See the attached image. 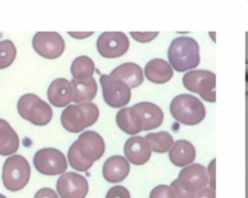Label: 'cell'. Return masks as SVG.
<instances>
[{
  "mask_svg": "<svg viewBox=\"0 0 248 198\" xmlns=\"http://www.w3.org/2000/svg\"><path fill=\"white\" fill-rule=\"evenodd\" d=\"M124 154L129 162L135 165H142L149 160L151 148L145 138L132 136L125 142Z\"/></svg>",
  "mask_w": 248,
  "mask_h": 198,
  "instance_id": "5bb4252c",
  "label": "cell"
},
{
  "mask_svg": "<svg viewBox=\"0 0 248 198\" xmlns=\"http://www.w3.org/2000/svg\"><path fill=\"white\" fill-rule=\"evenodd\" d=\"M246 91L248 92V63L246 64Z\"/></svg>",
  "mask_w": 248,
  "mask_h": 198,
  "instance_id": "836d02e7",
  "label": "cell"
},
{
  "mask_svg": "<svg viewBox=\"0 0 248 198\" xmlns=\"http://www.w3.org/2000/svg\"><path fill=\"white\" fill-rule=\"evenodd\" d=\"M97 50L105 58H117L125 54L129 49L128 37L119 31L102 33L96 43Z\"/></svg>",
  "mask_w": 248,
  "mask_h": 198,
  "instance_id": "7c38bea8",
  "label": "cell"
},
{
  "mask_svg": "<svg viewBox=\"0 0 248 198\" xmlns=\"http://www.w3.org/2000/svg\"><path fill=\"white\" fill-rule=\"evenodd\" d=\"M207 175L210 186L215 189V159H212V161L209 163L207 168Z\"/></svg>",
  "mask_w": 248,
  "mask_h": 198,
  "instance_id": "1f68e13d",
  "label": "cell"
},
{
  "mask_svg": "<svg viewBox=\"0 0 248 198\" xmlns=\"http://www.w3.org/2000/svg\"><path fill=\"white\" fill-rule=\"evenodd\" d=\"M196 149L194 146L186 140L176 141L169 151V157L172 164L178 167H183L195 159Z\"/></svg>",
  "mask_w": 248,
  "mask_h": 198,
  "instance_id": "ffe728a7",
  "label": "cell"
},
{
  "mask_svg": "<svg viewBox=\"0 0 248 198\" xmlns=\"http://www.w3.org/2000/svg\"><path fill=\"white\" fill-rule=\"evenodd\" d=\"M103 98L107 105L112 108L126 106L131 99V88L122 81L111 78L109 75H101Z\"/></svg>",
  "mask_w": 248,
  "mask_h": 198,
  "instance_id": "30bf717a",
  "label": "cell"
},
{
  "mask_svg": "<svg viewBox=\"0 0 248 198\" xmlns=\"http://www.w3.org/2000/svg\"><path fill=\"white\" fill-rule=\"evenodd\" d=\"M19 139L10 123L0 118V154L11 155L17 151Z\"/></svg>",
  "mask_w": 248,
  "mask_h": 198,
  "instance_id": "603a6c76",
  "label": "cell"
},
{
  "mask_svg": "<svg viewBox=\"0 0 248 198\" xmlns=\"http://www.w3.org/2000/svg\"><path fill=\"white\" fill-rule=\"evenodd\" d=\"M144 74L147 80L154 83H165L171 79L173 72L171 66L166 60L154 58L146 63Z\"/></svg>",
  "mask_w": 248,
  "mask_h": 198,
  "instance_id": "d6986e66",
  "label": "cell"
},
{
  "mask_svg": "<svg viewBox=\"0 0 248 198\" xmlns=\"http://www.w3.org/2000/svg\"><path fill=\"white\" fill-rule=\"evenodd\" d=\"M130 172L129 161L121 155L108 157L102 169L103 177L108 182L116 183L124 181Z\"/></svg>",
  "mask_w": 248,
  "mask_h": 198,
  "instance_id": "2e32d148",
  "label": "cell"
},
{
  "mask_svg": "<svg viewBox=\"0 0 248 198\" xmlns=\"http://www.w3.org/2000/svg\"><path fill=\"white\" fill-rule=\"evenodd\" d=\"M196 198H215V189L211 186H205L197 193Z\"/></svg>",
  "mask_w": 248,
  "mask_h": 198,
  "instance_id": "4dcf8cb0",
  "label": "cell"
},
{
  "mask_svg": "<svg viewBox=\"0 0 248 198\" xmlns=\"http://www.w3.org/2000/svg\"><path fill=\"white\" fill-rule=\"evenodd\" d=\"M47 98L54 107H66L73 101V86L70 81L64 78L53 80L47 88Z\"/></svg>",
  "mask_w": 248,
  "mask_h": 198,
  "instance_id": "9a60e30c",
  "label": "cell"
},
{
  "mask_svg": "<svg viewBox=\"0 0 248 198\" xmlns=\"http://www.w3.org/2000/svg\"><path fill=\"white\" fill-rule=\"evenodd\" d=\"M31 174L30 165L25 157L14 154L8 157L2 169V182L6 189L18 191L26 186Z\"/></svg>",
  "mask_w": 248,
  "mask_h": 198,
  "instance_id": "8992f818",
  "label": "cell"
},
{
  "mask_svg": "<svg viewBox=\"0 0 248 198\" xmlns=\"http://www.w3.org/2000/svg\"><path fill=\"white\" fill-rule=\"evenodd\" d=\"M34 198H58L56 192L48 187H44L39 189L36 193Z\"/></svg>",
  "mask_w": 248,
  "mask_h": 198,
  "instance_id": "f546056e",
  "label": "cell"
},
{
  "mask_svg": "<svg viewBox=\"0 0 248 198\" xmlns=\"http://www.w3.org/2000/svg\"><path fill=\"white\" fill-rule=\"evenodd\" d=\"M56 190L60 198H85L89 186L83 176L75 172H67L58 178Z\"/></svg>",
  "mask_w": 248,
  "mask_h": 198,
  "instance_id": "4fadbf2b",
  "label": "cell"
},
{
  "mask_svg": "<svg viewBox=\"0 0 248 198\" xmlns=\"http://www.w3.org/2000/svg\"><path fill=\"white\" fill-rule=\"evenodd\" d=\"M106 198H131L129 190L122 185H115L109 188Z\"/></svg>",
  "mask_w": 248,
  "mask_h": 198,
  "instance_id": "83f0119b",
  "label": "cell"
},
{
  "mask_svg": "<svg viewBox=\"0 0 248 198\" xmlns=\"http://www.w3.org/2000/svg\"><path fill=\"white\" fill-rule=\"evenodd\" d=\"M95 70L93 60L85 55L78 56L71 65V73L74 80L82 81L92 77Z\"/></svg>",
  "mask_w": 248,
  "mask_h": 198,
  "instance_id": "cb8c5ba5",
  "label": "cell"
},
{
  "mask_svg": "<svg viewBox=\"0 0 248 198\" xmlns=\"http://www.w3.org/2000/svg\"><path fill=\"white\" fill-rule=\"evenodd\" d=\"M105 148V141L99 133L92 130L84 131L68 149L69 163L75 170L86 172L103 156Z\"/></svg>",
  "mask_w": 248,
  "mask_h": 198,
  "instance_id": "6da1fadb",
  "label": "cell"
},
{
  "mask_svg": "<svg viewBox=\"0 0 248 198\" xmlns=\"http://www.w3.org/2000/svg\"><path fill=\"white\" fill-rule=\"evenodd\" d=\"M170 111L177 121L186 125L198 124L205 116L203 104L197 97L189 94L175 96L170 102Z\"/></svg>",
  "mask_w": 248,
  "mask_h": 198,
  "instance_id": "5b68a950",
  "label": "cell"
},
{
  "mask_svg": "<svg viewBox=\"0 0 248 198\" xmlns=\"http://www.w3.org/2000/svg\"><path fill=\"white\" fill-rule=\"evenodd\" d=\"M133 108L141 119L142 130H151L162 124L164 114L157 105L150 102H140L134 105Z\"/></svg>",
  "mask_w": 248,
  "mask_h": 198,
  "instance_id": "e0dca14e",
  "label": "cell"
},
{
  "mask_svg": "<svg viewBox=\"0 0 248 198\" xmlns=\"http://www.w3.org/2000/svg\"><path fill=\"white\" fill-rule=\"evenodd\" d=\"M16 56V49L11 40L0 41V69L9 67Z\"/></svg>",
  "mask_w": 248,
  "mask_h": 198,
  "instance_id": "484cf974",
  "label": "cell"
},
{
  "mask_svg": "<svg viewBox=\"0 0 248 198\" xmlns=\"http://www.w3.org/2000/svg\"><path fill=\"white\" fill-rule=\"evenodd\" d=\"M109 76L124 82L130 88H135L143 82L142 69L133 62H126L117 66L110 72Z\"/></svg>",
  "mask_w": 248,
  "mask_h": 198,
  "instance_id": "ac0fdd59",
  "label": "cell"
},
{
  "mask_svg": "<svg viewBox=\"0 0 248 198\" xmlns=\"http://www.w3.org/2000/svg\"><path fill=\"white\" fill-rule=\"evenodd\" d=\"M152 151L158 153L167 152L173 145V139L170 133L166 131H160L157 133H149L145 136Z\"/></svg>",
  "mask_w": 248,
  "mask_h": 198,
  "instance_id": "d4e9b609",
  "label": "cell"
},
{
  "mask_svg": "<svg viewBox=\"0 0 248 198\" xmlns=\"http://www.w3.org/2000/svg\"><path fill=\"white\" fill-rule=\"evenodd\" d=\"M94 32L91 31V32H71L69 31L68 34L71 35L72 37L76 38V39H84V38H87L89 36H91Z\"/></svg>",
  "mask_w": 248,
  "mask_h": 198,
  "instance_id": "d6a6232c",
  "label": "cell"
},
{
  "mask_svg": "<svg viewBox=\"0 0 248 198\" xmlns=\"http://www.w3.org/2000/svg\"><path fill=\"white\" fill-rule=\"evenodd\" d=\"M99 117V108L91 102L67 106L61 114L62 126L71 133H79L93 125Z\"/></svg>",
  "mask_w": 248,
  "mask_h": 198,
  "instance_id": "277c9868",
  "label": "cell"
},
{
  "mask_svg": "<svg viewBox=\"0 0 248 198\" xmlns=\"http://www.w3.org/2000/svg\"><path fill=\"white\" fill-rule=\"evenodd\" d=\"M215 74L207 70H194L183 76L184 86L193 92L200 94L205 101L215 102Z\"/></svg>",
  "mask_w": 248,
  "mask_h": 198,
  "instance_id": "9c48e42d",
  "label": "cell"
},
{
  "mask_svg": "<svg viewBox=\"0 0 248 198\" xmlns=\"http://www.w3.org/2000/svg\"><path fill=\"white\" fill-rule=\"evenodd\" d=\"M17 112L22 118L38 126L49 123L53 115L50 106L33 93L23 94L18 99Z\"/></svg>",
  "mask_w": 248,
  "mask_h": 198,
  "instance_id": "52a82bcc",
  "label": "cell"
},
{
  "mask_svg": "<svg viewBox=\"0 0 248 198\" xmlns=\"http://www.w3.org/2000/svg\"><path fill=\"white\" fill-rule=\"evenodd\" d=\"M0 198H7V197H6L5 195H3V194H1V193H0Z\"/></svg>",
  "mask_w": 248,
  "mask_h": 198,
  "instance_id": "e575fe53",
  "label": "cell"
},
{
  "mask_svg": "<svg viewBox=\"0 0 248 198\" xmlns=\"http://www.w3.org/2000/svg\"><path fill=\"white\" fill-rule=\"evenodd\" d=\"M149 198H174V195L170 186L161 184L151 190Z\"/></svg>",
  "mask_w": 248,
  "mask_h": 198,
  "instance_id": "4316f807",
  "label": "cell"
},
{
  "mask_svg": "<svg viewBox=\"0 0 248 198\" xmlns=\"http://www.w3.org/2000/svg\"><path fill=\"white\" fill-rule=\"evenodd\" d=\"M71 83L73 86V101L77 104L90 102L97 94V82L93 77L82 81L73 79Z\"/></svg>",
  "mask_w": 248,
  "mask_h": 198,
  "instance_id": "7402d4cb",
  "label": "cell"
},
{
  "mask_svg": "<svg viewBox=\"0 0 248 198\" xmlns=\"http://www.w3.org/2000/svg\"><path fill=\"white\" fill-rule=\"evenodd\" d=\"M209 181L205 168L200 164H192L180 171L178 178L171 182L170 187L174 198H196L197 193Z\"/></svg>",
  "mask_w": 248,
  "mask_h": 198,
  "instance_id": "7a4b0ae2",
  "label": "cell"
},
{
  "mask_svg": "<svg viewBox=\"0 0 248 198\" xmlns=\"http://www.w3.org/2000/svg\"><path fill=\"white\" fill-rule=\"evenodd\" d=\"M32 46L39 55L46 59L59 57L65 50L63 37L54 31L37 32L32 39Z\"/></svg>",
  "mask_w": 248,
  "mask_h": 198,
  "instance_id": "8fae6325",
  "label": "cell"
},
{
  "mask_svg": "<svg viewBox=\"0 0 248 198\" xmlns=\"http://www.w3.org/2000/svg\"><path fill=\"white\" fill-rule=\"evenodd\" d=\"M115 119L118 127L129 135H136L142 130L141 119L133 107L121 109L117 112Z\"/></svg>",
  "mask_w": 248,
  "mask_h": 198,
  "instance_id": "44dd1931",
  "label": "cell"
},
{
  "mask_svg": "<svg viewBox=\"0 0 248 198\" xmlns=\"http://www.w3.org/2000/svg\"><path fill=\"white\" fill-rule=\"evenodd\" d=\"M33 163L39 173L46 176L62 175L68 168L64 153L54 148L39 149L33 157Z\"/></svg>",
  "mask_w": 248,
  "mask_h": 198,
  "instance_id": "ba28073f",
  "label": "cell"
},
{
  "mask_svg": "<svg viewBox=\"0 0 248 198\" xmlns=\"http://www.w3.org/2000/svg\"><path fill=\"white\" fill-rule=\"evenodd\" d=\"M168 58L177 72L197 67L200 63V49L197 41L186 36L175 38L169 47Z\"/></svg>",
  "mask_w": 248,
  "mask_h": 198,
  "instance_id": "3957f363",
  "label": "cell"
},
{
  "mask_svg": "<svg viewBox=\"0 0 248 198\" xmlns=\"http://www.w3.org/2000/svg\"><path fill=\"white\" fill-rule=\"evenodd\" d=\"M130 34L136 41H138L140 43H147V42L152 41L154 38H156L159 33L157 31L156 32H134V31H131Z\"/></svg>",
  "mask_w": 248,
  "mask_h": 198,
  "instance_id": "f1b7e54d",
  "label": "cell"
}]
</instances>
